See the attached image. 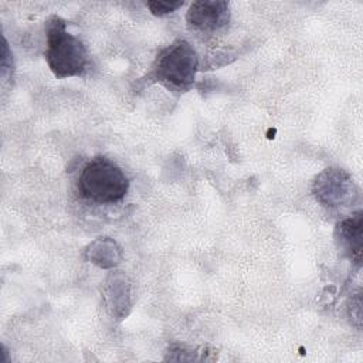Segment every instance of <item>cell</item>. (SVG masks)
<instances>
[{"label":"cell","instance_id":"7a4b0ae2","mask_svg":"<svg viewBox=\"0 0 363 363\" xmlns=\"http://www.w3.org/2000/svg\"><path fill=\"white\" fill-rule=\"evenodd\" d=\"M48 67L57 78H67L84 72L88 55L84 44L65 30V23L52 17L47 26Z\"/></svg>","mask_w":363,"mask_h":363},{"label":"cell","instance_id":"3957f363","mask_svg":"<svg viewBox=\"0 0 363 363\" xmlns=\"http://www.w3.org/2000/svg\"><path fill=\"white\" fill-rule=\"evenodd\" d=\"M196 71L197 54L184 40H177L164 48L155 64L156 78L176 88L190 86Z\"/></svg>","mask_w":363,"mask_h":363},{"label":"cell","instance_id":"6da1fadb","mask_svg":"<svg viewBox=\"0 0 363 363\" xmlns=\"http://www.w3.org/2000/svg\"><path fill=\"white\" fill-rule=\"evenodd\" d=\"M129 189V180L123 170L106 159L89 162L78 179V191L89 201L108 204L116 203L125 197Z\"/></svg>","mask_w":363,"mask_h":363},{"label":"cell","instance_id":"5b68a950","mask_svg":"<svg viewBox=\"0 0 363 363\" xmlns=\"http://www.w3.org/2000/svg\"><path fill=\"white\" fill-rule=\"evenodd\" d=\"M228 3L216 0L194 1L186 16L189 27L200 33L217 31L228 23Z\"/></svg>","mask_w":363,"mask_h":363},{"label":"cell","instance_id":"52a82bcc","mask_svg":"<svg viewBox=\"0 0 363 363\" xmlns=\"http://www.w3.org/2000/svg\"><path fill=\"white\" fill-rule=\"evenodd\" d=\"M146 6L155 16H166L183 6V1H147Z\"/></svg>","mask_w":363,"mask_h":363},{"label":"cell","instance_id":"277c9868","mask_svg":"<svg viewBox=\"0 0 363 363\" xmlns=\"http://www.w3.org/2000/svg\"><path fill=\"white\" fill-rule=\"evenodd\" d=\"M316 199L325 206H340L353 200L356 194L350 177L339 169H326L316 177L313 187Z\"/></svg>","mask_w":363,"mask_h":363},{"label":"cell","instance_id":"8992f818","mask_svg":"<svg viewBox=\"0 0 363 363\" xmlns=\"http://www.w3.org/2000/svg\"><path fill=\"white\" fill-rule=\"evenodd\" d=\"M337 241L352 259L360 261L362 252V213L342 221L337 225Z\"/></svg>","mask_w":363,"mask_h":363}]
</instances>
